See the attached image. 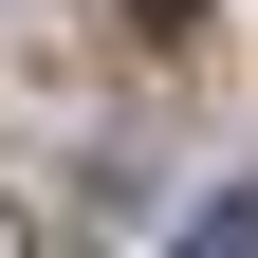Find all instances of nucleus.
<instances>
[{"label":"nucleus","mask_w":258,"mask_h":258,"mask_svg":"<svg viewBox=\"0 0 258 258\" xmlns=\"http://www.w3.org/2000/svg\"><path fill=\"white\" fill-rule=\"evenodd\" d=\"M184 258H258V184H221V203L184 221Z\"/></svg>","instance_id":"nucleus-1"},{"label":"nucleus","mask_w":258,"mask_h":258,"mask_svg":"<svg viewBox=\"0 0 258 258\" xmlns=\"http://www.w3.org/2000/svg\"><path fill=\"white\" fill-rule=\"evenodd\" d=\"M129 19H203V0H129Z\"/></svg>","instance_id":"nucleus-2"}]
</instances>
